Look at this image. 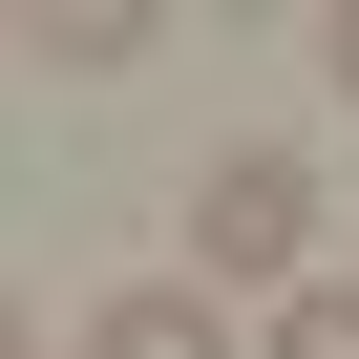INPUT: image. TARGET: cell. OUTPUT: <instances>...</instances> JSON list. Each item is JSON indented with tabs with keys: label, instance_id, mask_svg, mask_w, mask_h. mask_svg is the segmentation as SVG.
<instances>
[{
	"label": "cell",
	"instance_id": "3957f363",
	"mask_svg": "<svg viewBox=\"0 0 359 359\" xmlns=\"http://www.w3.org/2000/svg\"><path fill=\"white\" fill-rule=\"evenodd\" d=\"M22 64H64V85H106V64H148V0H64V22H22Z\"/></svg>",
	"mask_w": 359,
	"mask_h": 359
},
{
	"label": "cell",
	"instance_id": "7a4b0ae2",
	"mask_svg": "<svg viewBox=\"0 0 359 359\" xmlns=\"http://www.w3.org/2000/svg\"><path fill=\"white\" fill-rule=\"evenodd\" d=\"M85 359H254V338H233V296H212V275H127V296L85 317Z\"/></svg>",
	"mask_w": 359,
	"mask_h": 359
},
{
	"label": "cell",
	"instance_id": "6da1fadb",
	"mask_svg": "<svg viewBox=\"0 0 359 359\" xmlns=\"http://www.w3.org/2000/svg\"><path fill=\"white\" fill-rule=\"evenodd\" d=\"M296 254H317V169L296 148H233L212 191H191V275L212 296H296Z\"/></svg>",
	"mask_w": 359,
	"mask_h": 359
},
{
	"label": "cell",
	"instance_id": "5b68a950",
	"mask_svg": "<svg viewBox=\"0 0 359 359\" xmlns=\"http://www.w3.org/2000/svg\"><path fill=\"white\" fill-rule=\"evenodd\" d=\"M317 64H338V106H359V0H338V22H317Z\"/></svg>",
	"mask_w": 359,
	"mask_h": 359
},
{
	"label": "cell",
	"instance_id": "277c9868",
	"mask_svg": "<svg viewBox=\"0 0 359 359\" xmlns=\"http://www.w3.org/2000/svg\"><path fill=\"white\" fill-rule=\"evenodd\" d=\"M254 359H359V275H296V296H275V338H254Z\"/></svg>",
	"mask_w": 359,
	"mask_h": 359
},
{
	"label": "cell",
	"instance_id": "8992f818",
	"mask_svg": "<svg viewBox=\"0 0 359 359\" xmlns=\"http://www.w3.org/2000/svg\"><path fill=\"white\" fill-rule=\"evenodd\" d=\"M0 359H43V317H0Z\"/></svg>",
	"mask_w": 359,
	"mask_h": 359
}]
</instances>
